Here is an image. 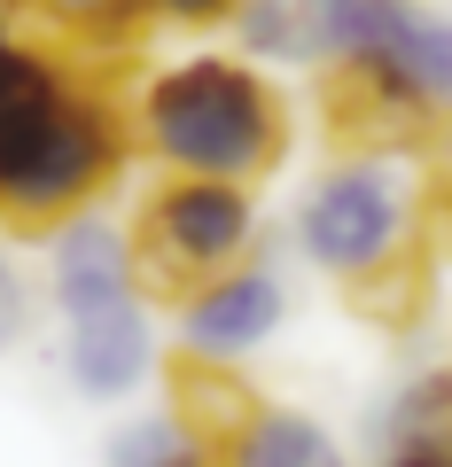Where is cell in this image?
Segmentation results:
<instances>
[{
  "mask_svg": "<svg viewBox=\"0 0 452 467\" xmlns=\"http://www.w3.org/2000/svg\"><path fill=\"white\" fill-rule=\"evenodd\" d=\"M156 374V319L149 296L101 304L86 319H63V382L86 405H133Z\"/></svg>",
  "mask_w": 452,
  "mask_h": 467,
  "instance_id": "52a82bcc",
  "label": "cell"
},
{
  "mask_svg": "<svg viewBox=\"0 0 452 467\" xmlns=\"http://www.w3.org/2000/svg\"><path fill=\"white\" fill-rule=\"evenodd\" d=\"M47 32L79 39V47H125L149 16V0H24Z\"/></svg>",
  "mask_w": 452,
  "mask_h": 467,
  "instance_id": "5bb4252c",
  "label": "cell"
},
{
  "mask_svg": "<svg viewBox=\"0 0 452 467\" xmlns=\"http://www.w3.org/2000/svg\"><path fill=\"white\" fill-rule=\"evenodd\" d=\"M235 39L242 55H258V70H335L352 47V0H242Z\"/></svg>",
  "mask_w": 452,
  "mask_h": 467,
  "instance_id": "9c48e42d",
  "label": "cell"
},
{
  "mask_svg": "<svg viewBox=\"0 0 452 467\" xmlns=\"http://www.w3.org/2000/svg\"><path fill=\"white\" fill-rule=\"evenodd\" d=\"M218 460L226 467H352L343 444H335L312 413H297V405H258V413L226 436Z\"/></svg>",
  "mask_w": 452,
  "mask_h": 467,
  "instance_id": "8fae6325",
  "label": "cell"
},
{
  "mask_svg": "<svg viewBox=\"0 0 452 467\" xmlns=\"http://www.w3.org/2000/svg\"><path fill=\"white\" fill-rule=\"evenodd\" d=\"M8 8H16V0H0V39H16V32H8Z\"/></svg>",
  "mask_w": 452,
  "mask_h": 467,
  "instance_id": "e0dca14e",
  "label": "cell"
},
{
  "mask_svg": "<svg viewBox=\"0 0 452 467\" xmlns=\"http://www.w3.org/2000/svg\"><path fill=\"white\" fill-rule=\"evenodd\" d=\"M47 288H55V312L63 319H86L101 304H125V296H149L141 288V265H133V234L118 218H70V226L47 234Z\"/></svg>",
  "mask_w": 452,
  "mask_h": 467,
  "instance_id": "ba28073f",
  "label": "cell"
},
{
  "mask_svg": "<svg viewBox=\"0 0 452 467\" xmlns=\"http://www.w3.org/2000/svg\"><path fill=\"white\" fill-rule=\"evenodd\" d=\"M133 133L172 180L250 187L289 156V101L242 55H180L149 70L133 101Z\"/></svg>",
  "mask_w": 452,
  "mask_h": 467,
  "instance_id": "7a4b0ae2",
  "label": "cell"
},
{
  "mask_svg": "<svg viewBox=\"0 0 452 467\" xmlns=\"http://www.w3.org/2000/svg\"><path fill=\"white\" fill-rule=\"evenodd\" d=\"M297 250L312 273L335 288H367L383 273L414 265V187H405L398 156H343L297 195Z\"/></svg>",
  "mask_w": 452,
  "mask_h": 467,
  "instance_id": "3957f363",
  "label": "cell"
},
{
  "mask_svg": "<svg viewBox=\"0 0 452 467\" xmlns=\"http://www.w3.org/2000/svg\"><path fill=\"white\" fill-rule=\"evenodd\" d=\"M133 117L32 39H0V218L55 234L86 218L125 164Z\"/></svg>",
  "mask_w": 452,
  "mask_h": 467,
  "instance_id": "6da1fadb",
  "label": "cell"
},
{
  "mask_svg": "<svg viewBox=\"0 0 452 467\" xmlns=\"http://www.w3.org/2000/svg\"><path fill=\"white\" fill-rule=\"evenodd\" d=\"M250 250H258V202H250V187L164 180L149 202H141L133 265H141V288H164L172 304H180L187 288L218 281V273L250 265Z\"/></svg>",
  "mask_w": 452,
  "mask_h": 467,
  "instance_id": "277c9868",
  "label": "cell"
},
{
  "mask_svg": "<svg viewBox=\"0 0 452 467\" xmlns=\"http://www.w3.org/2000/svg\"><path fill=\"white\" fill-rule=\"evenodd\" d=\"M374 467H452V367L414 374L374 413Z\"/></svg>",
  "mask_w": 452,
  "mask_h": 467,
  "instance_id": "30bf717a",
  "label": "cell"
},
{
  "mask_svg": "<svg viewBox=\"0 0 452 467\" xmlns=\"http://www.w3.org/2000/svg\"><path fill=\"white\" fill-rule=\"evenodd\" d=\"M164 405H172V413H180L187 429L203 436V444H218V451H226V436H235V429H242V420H250L266 398H258V389L242 382L235 367L187 358V367H172V398H164Z\"/></svg>",
  "mask_w": 452,
  "mask_h": 467,
  "instance_id": "7c38bea8",
  "label": "cell"
},
{
  "mask_svg": "<svg viewBox=\"0 0 452 467\" xmlns=\"http://www.w3.org/2000/svg\"><path fill=\"white\" fill-rule=\"evenodd\" d=\"M203 460H218V444H203L172 405L125 413L118 429L101 436V467H203Z\"/></svg>",
  "mask_w": 452,
  "mask_h": 467,
  "instance_id": "4fadbf2b",
  "label": "cell"
},
{
  "mask_svg": "<svg viewBox=\"0 0 452 467\" xmlns=\"http://www.w3.org/2000/svg\"><path fill=\"white\" fill-rule=\"evenodd\" d=\"M343 63H367L421 101L429 117H452V16L429 0H352V47Z\"/></svg>",
  "mask_w": 452,
  "mask_h": 467,
  "instance_id": "5b68a950",
  "label": "cell"
},
{
  "mask_svg": "<svg viewBox=\"0 0 452 467\" xmlns=\"http://www.w3.org/2000/svg\"><path fill=\"white\" fill-rule=\"evenodd\" d=\"M281 327H289V281L266 257H250V265L180 296V343H187V358H211V367L258 358Z\"/></svg>",
  "mask_w": 452,
  "mask_h": 467,
  "instance_id": "8992f818",
  "label": "cell"
},
{
  "mask_svg": "<svg viewBox=\"0 0 452 467\" xmlns=\"http://www.w3.org/2000/svg\"><path fill=\"white\" fill-rule=\"evenodd\" d=\"M156 24H180V32H218V24L242 16V0H149Z\"/></svg>",
  "mask_w": 452,
  "mask_h": 467,
  "instance_id": "2e32d148",
  "label": "cell"
},
{
  "mask_svg": "<svg viewBox=\"0 0 452 467\" xmlns=\"http://www.w3.org/2000/svg\"><path fill=\"white\" fill-rule=\"evenodd\" d=\"M24 327H32V288H24V273H16V257L0 250V358L24 343Z\"/></svg>",
  "mask_w": 452,
  "mask_h": 467,
  "instance_id": "9a60e30c",
  "label": "cell"
},
{
  "mask_svg": "<svg viewBox=\"0 0 452 467\" xmlns=\"http://www.w3.org/2000/svg\"><path fill=\"white\" fill-rule=\"evenodd\" d=\"M203 467H226V460H203Z\"/></svg>",
  "mask_w": 452,
  "mask_h": 467,
  "instance_id": "ac0fdd59",
  "label": "cell"
}]
</instances>
